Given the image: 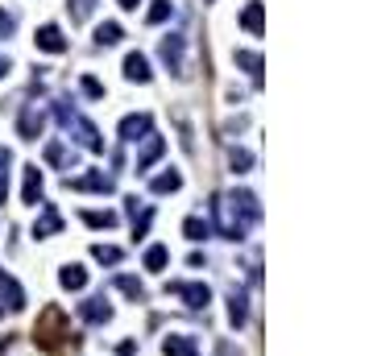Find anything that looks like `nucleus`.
<instances>
[{"mask_svg":"<svg viewBox=\"0 0 369 356\" xmlns=\"http://www.w3.org/2000/svg\"><path fill=\"white\" fill-rule=\"evenodd\" d=\"M54 117H58V124L71 133L75 141L83 145V149H92V153H104V137H100V129L92 124L87 117H79V108H75L71 99L63 95L58 104H54Z\"/></svg>","mask_w":369,"mask_h":356,"instance_id":"f257e3e1","label":"nucleus"},{"mask_svg":"<svg viewBox=\"0 0 369 356\" xmlns=\"http://www.w3.org/2000/svg\"><path fill=\"white\" fill-rule=\"evenodd\" d=\"M63 340H67L71 348L79 344V340H71L67 315H63L58 307H46V311H42V319H38V328H33V344H38V348H58Z\"/></svg>","mask_w":369,"mask_h":356,"instance_id":"f03ea898","label":"nucleus"},{"mask_svg":"<svg viewBox=\"0 0 369 356\" xmlns=\"http://www.w3.org/2000/svg\"><path fill=\"white\" fill-rule=\"evenodd\" d=\"M212 212H216V228H220V237H224V240H245L249 220H245L241 212H237V203H232L228 195H216Z\"/></svg>","mask_w":369,"mask_h":356,"instance_id":"7ed1b4c3","label":"nucleus"},{"mask_svg":"<svg viewBox=\"0 0 369 356\" xmlns=\"http://www.w3.org/2000/svg\"><path fill=\"white\" fill-rule=\"evenodd\" d=\"M166 294L183 298L191 311H208V303H212V290L203 282H166Z\"/></svg>","mask_w":369,"mask_h":356,"instance_id":"20e7f679","label":"nucleus"},{"mask_svg":"<svg viewBox=\"0 0 369 356\" xmlns=\"http://www.w3.org/2000/svg\"><path fill=\"white\" fill-rule=\"evenodd\" d=\"M42 129H46V112H42L38 104H21V117H17V133H21V141H38Z\"/></svg>","mask_w":369,"mask_h":356,"instance_id":"39448f33","label":"nucleus"},{"mask_svg":"<svg viewBox=\"0 0 369 356\" xmlns=\"http://www.w3.org/2000/svg\"><path fill=\"white\" fill-rule=\"evenodd\" d=\"M183 50H187V38H183V33H166L162 46H158V54H162V63H166L171 75H187L183 71Z\"/></svg>","mask_w":369,"mask_h":356,"instance_id":"423d86ee","label":"nucleus"},{"mask_svg":"<svg viewBox=\"0 0 369 356\" xmlns=\"http://www.w3.org/2000/svg\"><path fill=\"white\" fill-rule=\"evenodd\" d=\"M112 187H117V178L104 174V170H87V174H79V178H67V190H96V195H108Z\"/></svg>","mask_w":369,"mask_h":356,"instance_id":"0eeeda50","label":"nucleus"},{"mask_svg":"<svg viewBox=\"0 0 369 356\" xmlns=\"http://www.w3.org/2000/svg\"><path fill=\"white\" fill-rule=\"evenodd\" d=\"M149 124H154V117L149 112H133V117L121 120V141H146L149 137Z\"/></svg>","mask_w":369,"mask_h":356,"instance_id":"6e6552de","label":"nucleus"},{"mask_svg":"<svg viewBox=\"0 0 369 356\" xmlns=\"http://www.w3.org/2000/svg\"><path fill=\"white\" fill-rule=\"evenodd\" d=\"M63 232V215L54 212L50 203H42V215L33 220V240H46V237H58Z\"/></svg>","mask_w":369,"mask_h":356,"instance_id":"1a4fd4ad","label":"nucleus"},{"mask_svg":"<svg viewBox=\"0 0 369 356\" xmlns=\"http://www.w3.org/2000/svg\"><path fill=\"white\" fill-rule=\"evenodd\" d=\"M124 79H129V83H149V79H154V71H149V63H146L141 50L124 54Z\"/></svg>","mask_w":369,"mask_h":356,"instance_id":"9d476101","label":"nucleus"},{"mask_svg":"<svg viewBox=\"0 0 369 356\" xmlns=\"http://www.w3.org/2000/svg\"><path fill=\"white\" fill-rule=\"evenodd\" d=\"M33 42H38V50H46V54H63V50H67V38H63L58 25H42V29L33 33Z\"/></svg>","mask_w":369,"mask_h":356,"instance_id":"9b49d317","label":"nucleus"},{"mask_svg":"<svg viewBox=\"0 0 369 356\" xmlns=\"http://www.w3.org/2000/svg\"><path fill=\"white\" fill-rule=\"evenodd\" d=\"M79 319H83V323H92V328H100V323H108V319H112V307H108L104 298H87V303H79Z\"/></svg>","mask_w":369,"mask_h":356,"instance_id":"f8f14e48","label":"nucleus"},{"mask_svg":"<svg viewBox=\"0 0 369 356\" xmlns=\"http://www.w3.org/2000/svg\"><path fill=\"white\" fill-rule=\"evenodd\" d=\"M228 199L237 203V212L245 215L249 224H257V220H262V203H257V195H253V190H228Z\"/></svg>","mask_w":369,"mask_h":356,"instance_id":"ddd939ff","label":"nucleus"},{"mask_svg":"<svg viewBox=\"0 0 369 356\" xmlns=\"http://www.w3.org/2000/svg\"><path fill=\"white\" fill-rule=\"evenodd\" d=\"M162 153H166V137L149 133V137H146V149L137 153V174H141V170H149L154 162H158V158H162Z\"/></svg>","mask_w":369,"mask_h":356,"instance_id":"4468645a","label":"nucleus"},{"mask_svg":"<svg viewBox=\"0 0 369 356\" xmlns=\"http://www.w3.org/2000/svg\"><path fill=\"white\" fill-rule=\"evenodd\" d=\"M21 203H29V207H38V203H42V170H38V166H25Z\"/></svg>","mask_w":369,"mask_h":356,"instance_id":"2eb2a0df","label":"nucleus"},{"mask_svg":"<svg viewBox=\"0 0 369 356\" xmlns=\"http://www.w3.org/2000/svg\"><path fill=\"white\" fill-rule=\"evenodd\" d=\"M162 352L166 356H199V348H196V335H166L162 340Z\"/></svg>","mask_w":369,"mask_h":356,"instance_id":"dca6fc26","label":"nucleus"},{"mask_svg":"<svg viewBox=\"0 0 369 356\" xmlns=\"http://www.w3.org/2000/svg\"><path fill=\"white\" fill-rule=\"evenodd\" d=\"M245 319H249V298L241 290H228V323L232 328H245Z\"/></svg>","mask_w":369,"mask_h":356,"instance_id":"f3484780","label":"nucleus"},{"mask_svg":"<svg viewBox=\"0 0 369 356\" xmlns=\"http://www.w3.org/2000/svg\"><path fill=\"white\" fill-rule=\"evenodd\" d=\"M232 63L245 67V71L253 75V83L262 87V54H253V50H232Z\"/></svg>","mask_w":369,"mask_h":356,"instance_id":"a211bd4d","label":"nucleus"},{"mask_svg":"<svg viewBox=\"0 0 369 356\" xmlns=\"http://www.w3.org/2000/svg\"><path fill=\"white\" fill-rule=\"evenodd\" d=\"M46 162H50V166H58V170H71L75 166V153L63 141H46Z\"/></svg>","mask_w":369,"mask_h":356,"instance_id":"6ab92c4d","label":"nucleus"},{"mask_svg":"<svg viewBox=\"0 0 369 356\" xmlns=\"http://www.w3.org/2000/svg\"><path fill=\"white\" fill-rule=\"evenodd\" d=\"M166 265H171V249H166V244H149L146 249V269L149 274H162Z\"/></svg>","mask_w":369,"mask_h":356,"instance_id":"aec40b11","label":"nucleus"},{"mask_svg":"<svg viewBox=\"0 0 369 356\" xmlns=\"http://www.w3.org/2000/svg\"><path fill=\"white\" fill-rule=\"evenodd\" d=\"M178 187H183V174H178V170H166V174H158V178L149 183L154 195H174Z\"/></svg>","mask_w":369,"mask_h":356,"instance_id":"412c9836","label":"nucleus"},{"mask_svg":"<svg viewBox=\"0 0 369 356\" xmlns=\"http://www.w3.org/2000/svg\"><path fill=\"white\" fill-rule=\"evenodd\" d=\"M58 286H63V290H83V286H87V269H83V265H67V269L58 274Z\"/></svg>","mask_w":369,"mask_h":356,"instance_id":"4be33fe9","label":"nucleus"},{"mask_svg":"<svg viewBox=\"0 0 369 356\" xmlns=\"http://www.w3.org/2000/svg\"><path fill=\"white\" fill-rule=\"evenodd\" d=\"M0 294H4V298H9V303H4V307H9V311H21V307H25V294H21V286L13 282V278H9V274H4V278H0Z\"/></svg>","mask_w":369,"mask_h":356,"instance_id":"5701e85b","label":"nucleus"},{"mask_svg":"<svg viewBox=\"0 0 369 356\" xmlns=\"http://www.w3.org/2000/svg\"><path fill=\"white\" fill-rule=\"evenodd\" d=\"M124 38V29L117 21H104V25H96V46H117Z\"/></svg>","mask_w":369,"mask_h":356,"instance_id":"b1692460","label":"nucleus"},{"mask_svg":"<svg viewBox=\"0 0 369 356\" xmlns=\"http://www.w3.org/2000/svg\"><path fill=\"white\" fill-rule=\"evenodd\" d=\"M183 237H187V240H196V244H199V240H208V237H212V224H208V220H199V215H191V220L183 224Z\"/></svg>","mask_w":369,"mask_h":356,"instance_id":"393cba45","label":"nucleus"},{"mask_svg":"<svg viewBox=\"0 0 369 356\" xmlns=\"http://www.w3.org/2000/svg\"><path fill=\"white\" fill-rule=\"evenodd\" d=\"M117 290H121L124 298H133V303H141V298H146V286L137 282V278H129V274L117 278Z\"/></svg>","mask_w":369,"mask_h":356,"instance_id":"a878e982","label":"nucleus"},{"mask_svg":"<svg viewBox=\"0 0 369 356\" xmlns=\"http://www.w3.org/2000/svg\"><path fill=\"white\" fill-rule=\"evenodd\" d=\"M92 257H96L100 265H121V249H117V244H92Z\"/></svg>","mask_w":369,"mask_h":356,"instance_id":"bb28decb","label":"nucleus"},{"mask_svg":"<svg viewBox=\"0 0 369 356\" xmlns=\"http://www.w3.org/2000/svg\"><path fill=\"white\" fill-rule=\"evenodd\" d=\"M87 228H117V212H83Z\"/></svg>","mask_w":369,"mask_h":356,"instance_id":"cd10ccee","label":"nucleus"},{"mask_svg":"<svg viewBox=\"0 0 369 356\" xmlns=\"http://www.w3.org/2000/svg\"><path fill=\"white\" fill-rule=\"evenodd\" d=\"M166 17H174V4H171V0H154V9L146 13V21L149 25H162Z\"/></svg>","mask_w":369,"mask_h":356,"instance_id":"c85d7f7f","label":"nucleus"},{"mask_svg":"<svg viewBox=\"0 0 369 356\" xmlns=\"http://www.w3.org/2000/svg\"><path fill=\"white\" fill-rule=\"evenodd\" d=\"M228 166H232V174H245V170L253 166V153H249V149H232V153H228Z\"/></svg>","mask_w":369,"mask_h":356,"instance_id":"c756f323","label":"nucleus"},{"mask_svg":"<svg viewBox=\"0 0 369 356\" xmlns=\"http://www.w3.org/2000/svg\"><path fill=\"white\" fill-rule=\"evenodd\" d=\"M241 25H245L249 33H262V4H249L245 13H241Z\"/></svg>","mask_w":369,"mask_h":356,"instance_id":"7c9ffc66","label":"nucleus"},{"mask_svg":"<svg viewBox=\"0 0 369 356\" xmlns=\"http://www.w3.org/2000/svg\"><path fill=\"white\" fill-rule=\"evenodd\" d=\"M79 87H83V95H87V99H104V83H100V79H92V75H83V79H79Z\"/></svg>","mask_w":369,"mask_h":356,"instance_id":"2f4dec72","label":"nucleus"},{"mask_svg":"<svg viewBox=\"0 0 369 356\" xmlns=\"http://www.w3.org/2000/svg\"><path fill=\"white\" fill-rule=\"evenodd\" d=\"M92 4H96V0H71V4H67V9H71V21H83V17L92 13Z\"/></svg>","mask_w":369,"mask_h":356,"instance_id":"473e14b6","label":"nucleus"},{"mask_svg":"<svg viewBox=\"0 0 369 356\" xmlns=\"http://www.w3.org/2000/svg\"><path fill=\"white\" fill-rule=\"evenodd\" d=\"M13 29H17V13H4L0 9V38H13Z\"/></svg>","mask_w":369,"mask_h":356,"instance_id":"72a5a7b5","label":"nucleus"},{"mask_svg":"<svg viewBox=\"0 0 369 356\" xmlns=\"http://www.w3.org/2000/svg\"><path fill=\"white\" fill-rule=\"evenodd\" d=\"M9 199V170H0V203Z\"/></svg>","mask_w":369,"mask_h":356,"instance_id":"f704fd0d","label":"nucleus"},{"mask_svg":"<svg viewBox=\"0 0 369 356\" xmlns=\"http://www.w3.org/2000/svg\"><path fill=\"white\" fill-rule=\"evenodd\" d=\"M9 162H13V153H9V149H4V145H0V170L9 166Z\"/></svg>","mask_w":369,"mask_h":356,"instance_id":"c9c22d12","label":"nucleus"},{"mask_svg":"<svg viewBox=\"0 0 369 356\" xmlns=\"http://www.w3.org/2000/svg\"><path fill=\"white\" fill-rule=\"evenodd\" d=\"M137 4H141V0H121V9H129V13H133V9H137Z\"/></svg>","mask_w":369,"mask_h":356,"instance_id":"e433bc0d","label":"nucleus"},{"mask_svg":"<svg viewBox=\"0 0 369 356\" xmlns=\"http://www.w3.org/2000/svg\"><path fill=\"white\" fill-rule=\"evenodd\" d=\"M4 75H9V58H0V79H4Z\"/></svg>","mask_w":369,"mask_h":356,"instance_id":"4c0bfd02","label":"nucleus"},{"mask_svg":"<svg viewBox=\"0 0 369 356\" xmlns=\"http://www.w3.org/2000/svg\"><path fill=\"white\" fill-rule=\"evenodd\" d=\"M0 319H4V303H0Z\"/></svg>","mask_w":369,"mask_h":356,"instance_id":"58836bf2","label":"nucleus"},{"mask_svg":"<svg viewBox=\"0 0 369 356\" xmlns=\"http://www.w3.org/2000/svg\"><path fill=\"white\" fill-rule=\"evenodd\" d=\"M0 278H4V269H0Z\"/></svg>","mask_w":369,"mask_h":356,"instance_id":"ea45409f","label":"nucleus"},{"mask_svg":"<svg viewBox=\"0 0 369 356\" xmlns=\"http://www.w3.org/2000/svg\"><path fill=\"white\" fill-rule=\"evenodd\" d=\"M208 4H212V0H208Z\"/></svg>","mask_w":369,"mask_h":356,"instance_id":"a19ab883","label":"nucleus"}]
</instances>
